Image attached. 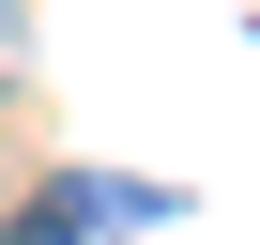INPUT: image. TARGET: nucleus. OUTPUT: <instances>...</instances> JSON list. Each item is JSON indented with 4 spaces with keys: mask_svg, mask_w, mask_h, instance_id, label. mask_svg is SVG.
<instances>
[{
    "mask_svg": "<svg viewBox=\"0 0 260 245\" xmlns=\"http://www.w3.org/2000/svg\"><path fill=\"white\" fill-rule=\"evenodd\" d=\"M107 215H153V199H138V184H92V169H77V184H46L16 230H0V245H92Z\"/></svg>",
    "mask_w": 260,
    "mask_h": 245,
    "instance_id": "obj_1",
    "label": "nucleus"
}]
</instances>
